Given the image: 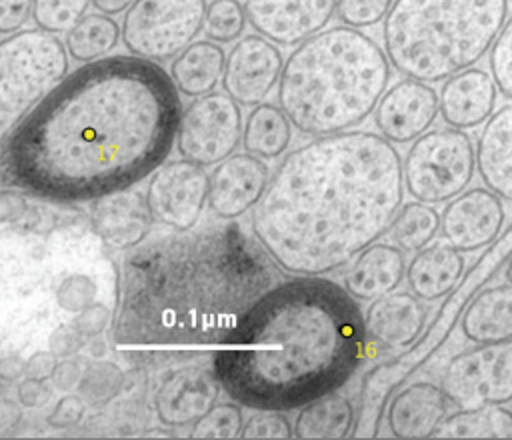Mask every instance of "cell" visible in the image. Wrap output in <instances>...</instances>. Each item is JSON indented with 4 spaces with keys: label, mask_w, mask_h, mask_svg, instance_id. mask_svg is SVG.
<instances>
[{
    "label": "cell",
    "mask_w": 512,
    "mask_h": 440,
    "mask_svg": "<svg viewBox=\"0 0 512 440\" xmlns=\"http://www.w3.org/2000/svg\"><path fill=\"white\" fill-rule=\"evenodd\" d=\"M242 132L240 104L226 92H208L182 110L176 152L200 166L220 164L234 154Z\"/></svg>",
    "instance_id": "obj_10"
},
{
    "label": "cell",
    "mask_w": 512,
    "mask_h": 440,
    "mask_svg": "<svg viewBox=\"0 0 512 440\" xmlns=\"http://www.w3.org/2000/svg\"><path fill=\"white\" fill-rule=\"evenodd\" d=\"M476 168L486 188L512 202V102L484 124L476 142Z\"/></svg>",
    "instance_id": "obj_24"
},
{
    "label": "cell",
    "mask_w": 512,
    "mask_h": 440,
    "mask_svg": "<svg viewBox=\"0 0 512 440\" xmlns=\"http://www.w3.org/2000/svg\"><path fill=\"white\" fill-rule=\"evenodd\" d=\"M476 170V146L464 130L432 128L404 156V186L414 200L444 204L470 186Z\"/></svg>",
    "instance_id": "obj_8"
},
{
    "label": "cell",
    "mask_w": 512,
    "mask_h": 440,
    "mask_svg": "<svg viewBox=\"0 0 512 440\" xmlns=\"http://www.w3.org/2000/svg\"><path fill=\"white\" fill-rule=\"evenodd\" d=\"M20 402H12V400H2L0 402V430H8L12 426H16L22 418V412H20Z\"/></svg>",
    "instance_id": "obj_50"
},
{
    "label": "cell",
    "mask_w": 512,
    "mask_h": 440,
    "mask_svg": "<svg viewBox=\"0 0 512 440\" xmlns=\"http://www.w3.org/2000/svg\"><path fill=\"white\" fill-rule=\"evenodd\" d=\"M34 0H0V34L18 32L32 14Z\"/></svg>",
    "instance_id": "obj_44"
},
{
    "label": "cell",
    "mask_w": 512,
    "mask_h": 440,
    "mask_svg": "<svg viewBox=\"0 0 512 440\" xmlns=\"http://www.w3.org/2000/svg\"><path fill=\"white\" fill-rule=\"evenodd\" d=\"M392 64L378 42L358 28H326L288 54L278 106L304 136L354 130L374 114Z\"/></svg>",
    "instance_id": "obj_5"
},
{
    "label": "cell",
    "mask_w": 512,
    "mask_h": 440,
    "mask_svg": "<svg viewBox=\"0 0 512 440\" xmlns=\"http://www.w3.org/2000/svg\"><path fill=\"white\" fill-rule=\"evenodd\" d=\"M66 42L54 34L28 28L0 42V114L8 132L52 88L68 76Z\"/></svg>",
    "instance_id": "obj_7"
},
{
    "label": "cell",
    "mask_w": 512,
    "mask_h": 440,
    "mask_svg": "<svg viewBox=\"0 0 512 440\" xmlns=\"http://www.w3.org/2000/svg\"><path fill=\"white\" fill-rule=\"evenodd\" d=\"M248 24L246 6L240 0H210L204 18V34L218 44H230L244 36Z\"/></svg>",
    "instance_id": "obj_34"
},
{
    "label": "cell",
    "mask_w": 512,
    "mask_h": 440,
    "mask_svg": "<svg viewBox=\"0 0 512 440\" xmlns=\"http://www.w3.org/2000/svg\"><path fill=\"white\" fill-rule=\"evenodd\" d=\"M504 222L500 196L490 188H470L446 204L440 214V232L460 252H476L496 240Z\"/></svg>",
    "instance_id": "obj_16"
},
{
    "label": "cell",
    "mask_w": 512,
    "mask_h": 440,
    "mask_svg": "<svg viewBox=\"0 0 512 440\" xmlns=\"http://www.w3.org/2000/svg\"><path fill=\"white\" fill-rule=\"evenodd\" d=\"M498 86L484 68H466L448 80L440 90V116L446 126L474 130L494 114Z\"/></svg>",
    "instance_id": "obj_20"
},
{
    "label": "cell",
    "mask_w": 512,
    "mask_h": 440,
    "mask_svg": "<svg viewBox=\"0 0 512 440\" xmlns=\"http://www.w3.org/2000/svg\"><path fill=\"white\" fill-rule=\"evenodd\" d=\"M240 438H294V426L282 410H256L244 422Z\"/></svg>",
    "instance_id": "obj_40"
},
{
    "label": "cell",
    "mask_w": 512,
    "mask_h": 440,
    "mask_svg": "<svg viewBox=\"0 0 512 440\" xmlns=\"http://www.w3.org/2000/svg\"><path fill=\"white\" fill-rule=\"evenodd\" d=\"M426 318L428 308L414 292H388L370 300L364 324L372 342L388 348H408L420 338Z\"/></svg>",
    "instance_id": "obj_21"
},
{
    "label": "cell",
    "mask_w": 512,
    "mask_h": 440,
    "mask_svg": "<svg viewBox=\"0 0 512 440\" xmlns=\"http://www.w3.org/2000/svg\"><path fill=\"white\" fill-rule=\"evenodd\" d=\"M406 252L396 244L374 242L362 250L344 276V288L362 302L394 292L406 276Z\"/></svg>",
    "instance_id": "obj_23"
},
{
    "label": "cell",
    "mask_w": 512,
    "mask_h": 440,
    "mask_svg": "<svg viewBox=\"0 0 512 440\" xmlns=\"http://www.w3.org/2000/svg\"><path fill=\"white\" fill-rule=\"evenodd\" d=\"M26 376V360L18 354H8L0 360V378L2 382H18Z\"/></svg>",
    "instance_id": "obj_49"
},
{
    "label": "cell",
    "mask_w": 512,
    "mask_h": 440,
    "mask_svg": "<svg viewBox=\"0 0 512 440\" xmlns=\"http://www.w3.org/2000/svg\"><path fill=\"white\" fill-rule=\"evenodd\" d=\"M434 438H512V412L500 404L460 408L446 416Z\"/></svg>",
    "instance_id": "obj_30"
},
{
    "label": "cell",
    "mask_w": 512,
    "mask_h": 440,
    "mask_svg": "<svg viewBox=\"0 0 512 440\" xmlns=\"http://www.w3.org/2000/svg\"><path fill=\"white\" fill-rule=\"evenodd\" d=\"M248 24L278 46H298L322 32L338 0H244Z\"/></svg>",
    "instance_id": "obj_15"
},
{
    "label": "cell",
    "mask_w": 512,
    "mask_h": 440,
    "mask_svg": "<svg viewBox=\"0 0 512 440\" xmlns=\"http://www.w3.org/2000/svg\"><path fill=\"white\" fill-rule=\"evenodd\" d=\"M110 320H112L110 308L102 302H94L82 312H78L72 322L80 328V332L86 338H98L110 326Z\"/></svg>",
    "instance_id": "obj_43"
},
{
    "label": "cell",
    "mask_w": 512,
    "mask_h": 440,
    "mask_svg": "<svg viewBox=\"0 0 512 440\" xmlns=\"http://www.w3.org/2000/svg\"><path fill=\"white\" fill-rule=\"evenodd\" d=\"M404 160L368 130L290 150L252 210L256 240L292 276H324L378 242L404 204Z\"/></svg>",
    "instance_id": "obj_2"
},
{
    "label": "cell",
    "mask_w": 512,
    "mask_h": 440,
    "mask_svg": "<svg viewBox=\"0 0 512 440\" xmlns=\"http://www.w3.org/2000/svg\"><path fill=\"white\" fill-rule=\"evenodd\" d=\"M122 38V26L102 12L86 14L72 30L66 32V48L72 60L78 64H88L106 58Z\"/></svg>",
    "instance_id": "obj_31"
},
{
    "label": "cell",
    "mask_w": 512,
    "mask_h": 440,
    "mask_svg": "<svg viewBox=\"0 0 512 440\" xmlns=\"http://www.w3.org/2000/svg\"><path fill=\"white\" fill-rule=\"evenodd\" d=\"M448 396L434 382H412L396 392L386 408V424L396 438H428L448 414Z\"/></svg>",
    "instance_id": "obj_22"
},
{
    "label": "cell",
    "mask_w": 512,
    "mask_h": 440,
    "mask_svg": "<svg viewBox=\"0 0 512 440\" xmlns=\"http://www.w3.org/2000/svg\"><path fill=\"white\" fill-rule=\"evenodd\" d=\"M508 20V0H394L384 52L402 76L442 82L474 66Z\"/></svg>",
    "instance_id": "obj_6"
},
{
    "label": "cell",
    "mask_w": 512,
    "mask_h": 440,
    "mask_svg": "<svg viewBox=\"0 0 512 440\" xmlns=\"http://www.w3.org/2000/svg\"><path fill=\"white\" fill-rule=\"evenodd\" d=\"M270 182L268 164L254 154H232L210 174L208 210L222 222H232L254 210Z\"/></svg>",
    "instance_id": "obj_17"
},
{
    "label": "cell",
    "mask_w": 512,
    "mask_h": 440,
    "mask_svg": "<svg viewBox=\"0 0 512 440\" xmlns=\"http://www.w3.org/2000/svg\"><path fill=\"white\" fill-rule=\"evenodd\" d=\"M244 426L242 404L222 402L214 404L200 420L192 424V438H238Z\"/></svg>",
    "instance_id": "obj_36"
},
{
    "label": "cell",
    "mask_w": 512,
    "mask_h": 440,
    "mask_svg": "<svg viewBox=\"0 0 512 440\" xmlns=\"http://www.w3.org/2000/svg\"><path fill=\"white\" fill-rule=\"evenodd\" d=\"M440 386L458 408L512 402V338L456 354L444 368Z\"/></svg>",
    "instance_id": "obj_11"
},
{
    "label": "cell",
    "mask_w": 512,
    "mask_h": 440,
    "mask_svg": "<svg viewBox=\"0 0 512 440\" xmlns=\"http://www.w3.org/2000/svg\"><path fill=\"white\" fill-rule=\"evenodd\" d=\"M206 0H134L124 12L122 42L134 56L174 60L204 30Z\"/></svg>",
    "instance_id": "obj_9"
},
{
    "label": "cell",
    "mask_w": 512,
    "mask_h": 440,
    "mask_svg": "<svg viewBox=\"0 0 512 440\" xmlns=\"http://www.w3.org/2000/svg\"><path fill=\"white\" fill-rule=\"evenodd\" d=\"M282 68L278 44L258 32L244 34L226 56L222 88L240 106H258L278 86Z\"/></svg>",
    "instance_id": "obj_13"
},
{
    "label": "cell",
    "mask_w": 512,
    "mask_h": 440,
    "mask_svg": "<svg viewBox=\"0 0 512 440\" xmlns=\"http://www.w3.org/2000/svg\"><path fill=\"white\" fill-rule=\"evenodd\" d=\"M86 346V336L74 322L58 324L48 336V350L58 358H70Z\"/></svg>",
    "instance_id": "obj_42"
},
{
    "label": "cell",
    "mask_w": 512,
    "mask_h": 440,
    "mask_svg": "<svg viewBox=\"0 0 512 440\" xmlns=\"http://www.w3.org/2000/svg\"><path fill=\"white\" fill-rule=\"evenodd\" d=\"M134 4V0H92V6L108 16H116V14H124L130 6Z\"/></svg>",
    "instance_id": "obj_51"
},
{
    "label": "cell",
    "mask_w": 512,
    "mask_h": 440,
    "mask_svg": "<svg viewBox=\"0 0 512 440\" xmlns=\"http://www.w3.org/2000/svg\"><path fill=\"white\" fill-rule=\"evenodd\" d=\"M86 404L80 394H64L48 414V426L56 430L78 426L86 414Z\"/></svg>",
    "instance_id": "obj_41"
},
{
    "label": "cell",
    "mask_w": 512,
    "mask_h": 440,
    "mask_svg": "<svg viewBox=\"0 0 512 440\" xmlns=\"http://www.w3.org/2000/svg\"><path fill=\"white\" fill-rule=\"evenodd\" d=\"M58 364V356H54L50 350H36L26 358V376L36 380H48L52 378Z\"/></svg>",
    "instance_id": "obj_48"
},
{
    "label": "cell",
    "mask_w": 512,
    "mask_h": 440,
    "mask_svg": "<svg viewBox=\"0 0 512 440\" xmlns=\"http://www.w3.org/2000/svg\"><path fill=\"white\" fill-rule=\"evenodd\" d=\"M464 252L452 244H430L414 254L406 268L408 290L424 302L448 296L462 278Z\"/></svg>",
    "instance_id": "obj_25"
},
{
    "label": "cell",
    "mask_w": 512,
    "mask_h": 440,
    "mask_svg": "<svg viewBox=\"0 0 512 440\" xmlns=\"http://www.w3.org/2000/svg\"><path fill=\"white\" fill-rule=\"evenodd\" d=\"M92 0H34L32 20L50 34H66L88 12Z\"/></svg>",
    "instance_id": "obj_35"
},
{
    "label": "cell",
    "mask_w": 512,
    "mask_h": 440,
    "mask_svg": "<svg viewBox=\"0 0 512 440\" xmlns=\"http://www.w3.org/2000/svg\"><path fill=\"white\" fill-rule=\"evenodd\" d=\"M488 66L498 92L512 100V16L506 20L494 46L490 48Z\"/></svg>",
    "instance_id": "obj_37"
},
{
    "label": "cell",
    "mask_w": 512,
    "mask_h": 440,
    "mask_svg": "<svg viewBox=\"0 0 512 440\" xmlns=\"http://www.w3.org/2000/svg\"><path fill=\"white\" fill-rule=\"evenodd\" d=\"M294 136V124L288 114L270 102L250 110L244 122L242 148L262 160H276L286 154Z\"/></svg>",
    "instance_id": "obj_28"
},
{
    "label": "cell",
    "mask_w": 512,
    "mask_h": 440,
    "mask_svg": "<svg viewBox=\"0 0 512 440\" xmlns=\"http://www.w3.org/2000/svg\"><path fill=\"white\" fill-rule=\"evenodd\" d=\"M354 428L352 402L338 392H328L298 410L294 438H346Z\"/></svg>",
    "instance_id": "obj_29"
},
{
    "label": "cell",
    "mask_w": 512,
    "mask_h": 440,
    "mask_svg": "<svg viewBox=\"0 0 512 440\" xmlns=\"http://www.w3.org/2000/svg\"><path fill=\"white\" fill-rule=\"evenodd\" d=\"M438 92L422 80L404 78L392 84L374 110V126L392 144H408L436 122Z\"/></svg>",
    "instance_id": "obj_14"
},
{
    "label": "cell",
    "mask_w": 512,
    "mask_h": 440,
    "mask_svg": "<svg viewBox=\"0 0 512 440\" xmlns=\"http://www.w3.org/2000/svg\"><path fill=\"white\" fill-rule=\"evenodd\" d=\"M278 270L234 222L156 236L122 262L114 346L140 360L214 352Z\"/></svg>",
    "instance_id": "obj_3"
},
{
    "label": "cell",
    "mask_w": 512,
    "mask_h": 440,
    "mask_svg": "<svg viewBox=\"0 0 512 440\" xmlns=\"http://www.w3.org/2000/svg\"><path fill=\"white\" fill-rule=\"evenodd\" d=\"M366 336L358 300L344 286L294 276L240 316L212 352V368L230 400L290 412L342 388L364 360Z\"/></svg>",
    "instance_id": "obj_4"
},
{
    "label": "cell",
    "mask_w": 512,
    "mask_h": 440,
    "mask_svg": "<svg viewBox=\"0 0 512 440\" xmlns=\"http://www.w3.org/2000/svg\"><path fill=\"white\" fill-rule=\"evenodd\" d=\"M462 336L474 344L512 338V284L488 286L474 296L460 318Z\"/></svg>",
    "instance_id": "obj_26"
},
{
    "label": "cell",
    "mask_w": 512,
    "mask_h": 440,
    "mask_svg": "<svg viewBox=\"0 0 512 440\" xmlns=\"http://www.w3.org/2000/svg\"><path fill=\"white\" fill-rule=\"evenodd\" d=\"M394 0H338V20L350 28H370L386 18Z\"/></svg>",
    "instance_id": "obj_39"
},
{
    "label": "cell",
    "mask_w": 512,
    "mask_h": 440,
    "mask_svg": "<svg viewBox=\"0 0 512 440\" xmlns=\"http://www.w3.org/2000/svg\"><path fill=\"white\" fill-rule=\"evenodd\" d=\"M182 110L158 62L114 54L82 64L4 132L0 182L52 204L128 190L166 162Z\"/></svg>",
    "instance_id": "obj_1"
},
{
    "label": "cell",
    "mask_w": 512,
    "mask_h": 440,
    "mask_svg": "<svg viewBox=\"0 0 512 440\" xmlns=\"http://www.w3.org/2000/svg\"><path fill=\"white\" fill-rule=\"evenodd\" d=\"M226 66L224 50L212 40H194L170 62V78L186 98H198L214 92L222 82Z\"/></svg>",
    "instance_id": "obj_27"
},
{
    "label": "cell",
    "mask_w": 512,
    "mask_h": 440,
    "mask_svg": "<svg viewBox=\"0 0 512 440\" xmlns=\"http://www.w3.org/2000/svg\"><path fill=\"white\" fill-rule=\"evenodd\" d=\"M98 286L86 274H68L56 286V302L62 310L78 314L96 302Z\"/></svg>",
    "instance_id": "obj_38"
},
{
    "label": "cell",
    "mask_w": 512,
    "mask_h": 440,
    "mask_svg": "<svg viewBox=\"0 0 512 440\" xmlns=\"http://www.w3.org/2000/svg\"><path fill=\"white\" fill-rule=\"evenodd\" d=\"M152 214L146 194L140 190H120L96 198L90 204L92 232L112 250H134L152 230Z\"/></svg>",
    "instance_id": "obj_19"
},
{
    "label": "cell",
    "mask_w": 512,
    "mask_h": 440,
    "mask_svg": "<svg viewBox=\"0 0 512 440\" xmlns=\"http://www.w3.org/2000/svg\"><path fill=\"white\" fill-rule=\"evenodd\" d=\"M30 210L28 198L18 188H4L0 192V220L4 226L20 222Z\"/></svg>",
    "instance_id": "obj_45"
},
{
    "label": "cell",
    "mask_w": 512,
    "mask_h": 440,
    "mask_svg": "<svg viewBox=\"0 0 512 440\" xmlns=\"http://www.w3.org/2000/svg\"><path fill=\"white\" fill-rule=\"evenodd\" d=\"M504 278H506L508 284H512V258H510V262H508V266L504 270Z\"/></svg>",
    "instance_id": "obj_52"
},
{
    "label": "cell",
    "mask_w": 512,
    "mask_h": 440,
    "mask_svg": "<svg viewBox=\"0 0 512 440\" xmlns=\"http://www.w3.org/2000/svg\"><path fill=\"white\" fill-rule=\"evenodd\" d=\"M210 174L204 166L180 158L158 166L146 184V204L154 222L170 230H192L208 204Z\"/></svg>",
    "instance_id": "obj_12"
},
{
    "label": "cell",
    "mask_w": 512,
    "mask_h": 440,
    "mask_svg": "<svg viewBox=\"0 0 512 440\" xmlns=\"http://www.w3.org/2000/svg\"><path fill=\"white\" fill-rule=\"evenodd\" d=\"M440 232V214L432 204L414 200L402 204L390 224V240L404 252H418L426 248Z\"/></svg>",
    "instance_id": "obj_32"
},
{
    "label": "cell",
    "mask_w": 512,
    "mask_h": 440,
    "mask_svg": "<svg viewBox=\"0 0 512 440\" xmlns=\"http://www.w3.org/2000/svg\"><path fill=\"white\" fill-rule=\"evenodd\" d=\"M124 382L126 374L116 362L94 360L84 368L78 394L92 406H104L122 392Z\"/></svg>",
    "instance_id": "obj_33"
},
{
    "label": "cell",
    "mask_w": 512,
    "mask_h": 440,
    "mask_svg": "<svg viewBox=\"0 0 512 440\" xmlns=\"http://www.w3.org/2000/svg\"><path fill=\"white\" fill-rule=\"evenodd\" d=\"M82 374H84V370L80 368V364L76 360L60 358V362L56 364V370L52 374V384L56 390L70 392V390L78 388Z\"/></svg>",
    "instance_id": "obj_47"
},
{
    "label": "cell",
    "mask_w": 512,
    "mask_h": 440,
    "mask_svg": "<svg viewBox=\"0 0 512 440\" xmlns=\"http://www.w3.org/2000/svg\"><path fill=\"white\" fill-rule=\"evenodd\" d=\"M220 390L222 384L214 368H178L166 374L154 392L156 418L166 428L194 424L216 404Z\"/></svg>",
    "instance_id": "obj_18"
},
{
    "label": "cell",
    "mask_w": 512,
    "mask_h": 440,
    "mask_svg": "<svg viewBox=\"0 0 512 440\" xmlns=\"http://www.w3.org/2000/svg\"><path fill=\"white\" fill-rule=\"evenodd\" d=\"M52 396V388L44 380L24 378L16 384V400L22 408H42Z\"/></svg>",
    "instance_id": "obj_46"
}]
</instances>
